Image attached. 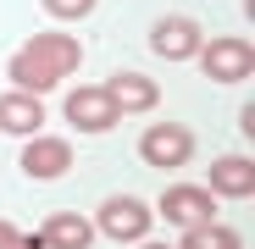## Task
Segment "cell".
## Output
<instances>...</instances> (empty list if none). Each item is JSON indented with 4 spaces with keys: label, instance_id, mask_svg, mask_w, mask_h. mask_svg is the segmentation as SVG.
Instances as JSON below:
<instances>
[{
    "label": "cell",
    "instance_id": "cell-1",
    "mask_svg": "<svg viewBox=\"0 0 255 249\" xmlns=\"http://www.w3.org/2000/svg\"><path fill=\"white\" fill-rule=\"evenodd\" d=\"M78 67H83V45L72 33H33L28 45L6 61V78H11V89L45 94V89H56V83H67Z\"/></svg>",
    "mask_w": 255,
    "mask_h": 249
},
{
    "label": "cell",
    "instance_id": "cell-2",
    "mask_svg": "<svg viewBox=\"0 0 255 249\" xmlns=\"http://www.w3.org/2000/svg\"><path fill=\"white\" fill-rule=\"evenodd\" d=\"M89 222H95V238H111V244H139V238H150L155 211H150L139 194H106V199H100V211H95Z\"/></svg>",
    "mask_w": 255,
    "mask_h": 249
},
{
    "label": "cell",
    "instance_id": "cell-3",
    "mask_svg": "<svg viewBox=\"0 0 255 249\" xmlns=\"http://www.w3.org/2000/svg\"><path fill=\"white\" fill-rule=\"evenodd\" d=\"M194 128H183V122H150V128L139 133V161L155 166V172H178V166L194 161Z\"/></svg>",
    "mask_w": 255,
    "mask_h": 249
},
{
    "label": "cell",
    "instance_id": "cell-4",
    "mask_svg": "<svg viewBox=\"0 0 255 249\" xmlns=\"http://www.w3.org/2000/svg\"><path fill=\"white\" fill-rule=\"evenodd\" d=\"M194 61H200V72L211 83H222V89L255 78V45H250V39H205Z\"/></svg>",
    "mask_w": 255,
    "mask_h": 249
},
{
    "label": "cell",
    "instance_id": "cell-5",
    "mask_svg": "<svg viewBox=\"0 0 255 249\" xmlns=\"http://www.w3.org/2000/svg\"><path fill=\"white\" fill-rule=\"evenodd\" d=\"M150 56H161V61H194L200 56V45H205V33H200V22L194 17H183V11H172V17H155L150 22Z\"/></svg>",
    "mask_w": 255,
    "mask_h": 249
},
{
    "label": "cell",
    "instance_id": "cell-6",
    "mask_svg": "<svg viewBox=\"0 0 255 249\" xmlns=\"http://www.w3.org/2000/svg\"><path fill=\"white\" fill-rule=\"evenodd\" d=\"M61 116H67L72 133H111L117 122H122V111H117L111 94H106V83H100V89H67Z\"/></svg>",
    "mask_w": 255,
    "mask_h": 249
},
{
    "label": "cell",
    "instance_id": "cell-7",
    "mask_svg": "<svg viewBox=\"0 0 255 249\" xmlns=\"http://www.w3.org/2000/svg\"><path fill=\"white\" fill-rule=\"evenodd\" d=\"M155 216L172 222V227H200V222L217 216V194H211L205 183H172L155 199Z\"/></svg>",
    "mask_w": 255,
    "mask_h": 249
},
{
    "label": "cell",
    "instance_id": "cell-8",
    "mask_svg": "<svg viewBox=\"0 0 255 249\" xmlns=\"http://www.w3.org/2000/svg\"><path fill=\"white\" fill-rule=\"evenodd\" d=\"M17 166H22V177H33V183H56V177L72 172V144L56 139V133H33V139H22Z\"/></svg>",
    "mask_w": 255,
    "mask_h": 249
},
{
    "label": "cell",
    "instance_id": "cell-9",
    "mask_svg": "<svg viewBox=\"0 0 255 249\" xmlns=\"http://www.w3.org/2000/svg\"><path fill=\"white\" fill-rule=\"evenodd\" d=\"M106 94H111V105L122 116H144V111L161 105V83L150 72H111L106 78Z\"/></svg>",
    "mask_w": 255,
    "mask_h": 249
},
{
    "label": "cell",
    "instance_id": "cell-10",
    "mask_svg": "<svg viewBox=\"0 0 255 249\" xmlns=\"http://www.w3.org/2000/svg\"><path fill=\"white\" fill-rule=\"evenodd\" d=\"M0 133H11V139L45 133V100L28 89H0Z\"/></svg>",
    "mask_w": 255,
    "mask_h": 249
},
{
    "label": "cell",
    "instance_id": "cell-11",
    "mask_svg": "<svg viewBox=\"0 0 255 249\" xmlns=\"http://www.w3.org/2000/svg\"><path fill=\"white\" fill-rule=\"evenodd\" d=\"M217 199H250L255 194V161L250 155H217L211 161V183H205Z\"/></svg>",
    "mask_w": 255,
    "mask_h": 249
},
{
    "label": "cell",
    "instance_id": "cell-12",
    "mask_svg": "<svg viewBox=\"0 0 255 249\" xmlns=\"http://www.w3.org/2000/svg\"><path fill=\"white\" fill-rule=\"evenodd\" d=\"M39 244L45 249H89L95 244V222L78 216V211H56V216H45V227H39Z\"/></svg>",
    "mask_w": 255,
    "mask_h": 249
},
{
    "label": "cell",
    "instance_id": "cell-13",
    "mask_svg": "<svg viewBox=\"0 0 255 249\" xmlns=\"http://www.w3.org/2000/svg\"><path fill=\"white\" fill-rule=\"evenodd\" d=\"M178 249H244V238H239V227H228V222H200V227H183V244Z\"/></svg>",
    "mask_w": 255,
    "mask_h": 249
},
{
    "label": "cell",
    "instance_id": "cell-14",
    "mask_svg": "<svg viewBox=\"0 0 255 249\" xmlns=\"http://www.w3.org/2000/svg\"><path fill=\"white\" fill-rule=\"evenodd\" d=\"M39 6H45L56 22H83V17L100 6V0H39Z\"/></svg>",
    "mask_w": 255,
    "mask_h": 249
},
{
    "label": "cell",
    "instance_id": "cell-15",
    "mask_svg": "<svg viewBox=\"0 0 255 249\" xmlns=\"http://www.w3.org/2000/svg\"><path fill=\"white\" fill-rule=\"evenodd\" d=\"M0 249H45L39 233H17L11 222H0Z\"/></svg>",
    "mask_w": 255,
    "mask_h": 249
},
{
    "label": "cell",
    "instance_id": "cell-16",
    "mask_svg": "<svg viewBox=\"0 0 255 249\" xmlns=\"http://www.w3.org/2000/svg\"><path fill=\"white\" fill-rule=\"evenodd\" d=\"M139 249H178V244H155V238H139Z\"/></svg>",
    "mask_w": 255,
    "mask_h": 249
}]
</instances>
